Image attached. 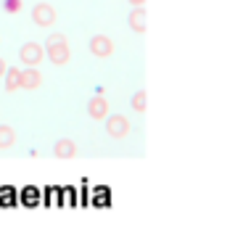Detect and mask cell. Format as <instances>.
Returning a JSON list of instances; mask_svg holds the SVG:
<instances>
[{
	"label": "cell",
	"instance_id": "cell-1",
	"mask_svg": "<svg viewBox=\"0 0 251 243\" xmlns=\"http://www.w3.org/2000/svg\"><path fill=\"white\" fill-rule=\"evenodd\" d=\"M106 132L111 135L114 140H122L130 135V119L125 117V114H111V117H106Z\"/></svg>",
	"mask_w": 251,
	"mask_h": 243
},
{
	"label": "cell",
	"instance_id": "cell-2",
	"mask_svg": "<svg viewBox=\"0 0 251 243\" xmlns=\"http://www.w3.org/2000/svg\"><path fill=\"white\" fill-rule=\"evenodd\" d=\"M45 56H48V58H50V64H56V66L69 64V58H72L69 43H66V40H58V43L45 45Z\"/></svg>",
	"mask_w": 251,
	"mask_h": 243
},
{
	"label": "cell",
	"instance_id": "cell-3",
	"mask_svg": "<svg viewBox=\"0 0 251 243\" xmlns=\"http://www.w3.org/2000/svg\"><path fill=\"white\" fill-rule=\"evenodd\" d=\"M32 22L37 26H43V29H48V26H53V22H56V8H53L50 3H37L35 8H32Z\"/></svg>",
	"mask_w": 251,
	"mask_h": 243
},
{
	"label": "cell",
	"instance_id": "cell-4",
	"mask_svg": "<svg viewBox=\"0 0 251 243\" xmlns=\"http://www.w3.org/2000/svg\"><path fill=\"white\" fill-rule=\"evenodd\" d=\"M87 48H90V53L96 58H108L114 53V40L108 37V35H93Z\"/></svg>",
	"mask_w": 251,
	"mask_h": 243
},
{
	"label": "cell",
	"instance_id": "cell-5",
	"mask_svg": "<svg viewBox=\"0 0 251 243\" xmlns=\"http://www.w3.org/2000/svg\"><path fill=\"white\" fill-rule=\"evenodd\" d=\"M19 58L24 61V66H37L45 58V48L40 43H24L19 50Z\"/></svg>",
	"mask_w": 251,
	"mask_h": 243
},
{
	"label": "cell",
	"instance_id": "cell-6",
	"mask_svg": "<svg viewBox=\"0 0 251 243\" xmlns=\"http://www.w3.org/2000/svg\"><path fill=\"white\" fill-rule=\"evenodd\" d=\"M87 114H90V119H106L108 117V100L103 96H93L87 100Z\"/></svg>",
	"mask_w": 251,
	"mask_h": 243
},
{
	"label": "cell",
	"instance_id": "cell-7",
	"mask_svg": "<svg viewBox=\"0 0 251 243\" xmlns=\"http://www.w3.org/2000/svg\"><path fill=\"white\" fill-rule=\"evenodd\" d=\"M53 156H58V159H74V156H77V143L69 140V138L56 140V146H53Z\"/></svg>",
	"mask_w": 251,
	"mask_h": 243
},
{
	"label": "cell",
	"instance_id": "cell-8",
	"mask_svg": "<svg viewBox=\"0 0 251 243\" xmlns=\"http://www.w3.org/2000/svg\"><path fill=\"white\" fill-rule=\"evenodd\" d=\"M40 85H43V74L37 72V66H29L22 72V90H37Z\"/></svg>",
	"mask_w": 251,
	"mask_h": 243
},
{
	"label": "cell",
	"instance_id": "cell-9",
	"mask_svg": "<svg viewBox=\"0 0 251 243\" xmlns=\"http://www.w3.org/2000/svg\"><path fill=\"white\" fill-rule=\"evenodd\" d=\"M127 22H130L132 32L143 35V32H146V8H143V5H135V8L130 11V19H127Z\"/></svg>",
	"mask_w": 251,
	"mask_h": 243
},
{
	"label": "cell",
	"instance_id": "cell-10",
	"mask_svg": "<svg viewBox=\"0 0 251 243\" xmlns=\"http://www.w3.org/2000/svg\"><path fill=\"white\" fill-rule=\"evenodd\" d=\"M5 90L8 93H16L22 90V69H5Z\"/></svg>",
	"mask_w": 251,
	"mask_h": 243
},
{
	"label": "cell",
	"instance_id": "cell-11",
	"mask_svg": "<svg viewBox=\"0 0 251 243\" xmlns=\"http://www.w3.org/2000/svg\"><path fill=\"white\" fill-rule=\"evenodd\" d=\"M16 143V130L8 124H0V148H11Z\"/></svg>",
	"mask_w": 251,
	"mask_h": 243
},
{
	"label": "cell",
	"instance_id": "cell-12",
	"mask_svg": "<svg viewBox=\"0 0 251 243\" xmlns=\"http://www.w3.org/2000/svg\"><path fill=\"white\" fill-rule=\"evenodd\" d=\"M22 201L26 206H37L40 204V191H37V188H24V191H22Z\"/></svg>",
	"mask_w": 251,
	"mask_h": 243
},
{
	"label": "cell",
	"instance_id": "cell-13",
	"mask_svg": "<svg viewBox=\"0 0 251 243\" xmlns=\"http://www.w3.org/2000/svg\"><path fill=\"white\" fill-rule=\"evenodd\" d=\"M130 106H132V111L143 114V111H146V93H143V90H140V93H135L132 100H130Z\"/></svg>",
	"mask_w": 251,
	"mask_h": 243
},
{
	"label": "cell",
	"instance_id": "cell-14",
	"mask_svg": "<svg viewBox=\"0 0 251 243\" xmlns=\"http://www.w3.org/2000/svg\"><path fill=\"white\" fill-rule=\"evenodd\" d=\"M58 40H66V37L61 35V32H53V35H50L48 40H45V45H50V43H58Z\"/></svg>",
	"mask_w": 251,
	"mask_h": 243
},
{
	"label": "cell",
	"instance_id": "cell-15",
	"mask_svg": "<svg viewBox=\"0 0 251 243\" xmlns=\"http://www.w3.org/2000/svg\"><path fill=\"white\" fill-rule=\"evenodd\" d=\"M5 69H8V66H5V61L0 58V77H3V74H5Z\"/></svg>",
	"mask_w": 251,
	"mask_h": 243
},
{
	"label": "cell",
	"instance_id": "cell-16",
	"mask_svg": "<svg viewBox=\"0 0 251 243\" xmlns=\"http://www.w3.org/2000/svg\"><path fill=\"white\" fill-rule=\"evenodd\" d=\"M127 3H130V5H143L146 0H127Z\"/></svg>",
	"mask_w": 251,
	"mask_h": 243
}]
</instances>
